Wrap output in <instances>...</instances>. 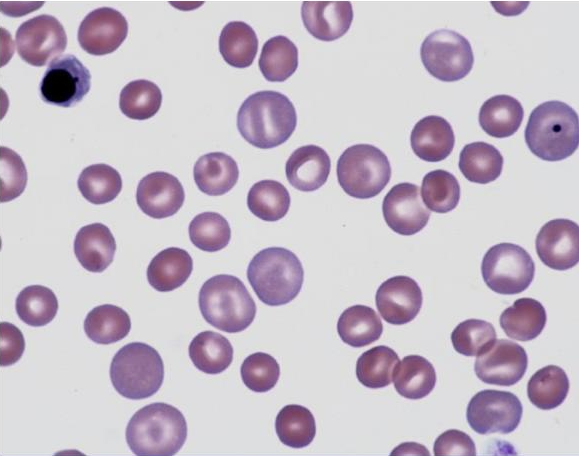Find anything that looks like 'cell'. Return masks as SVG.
<instances>
[{
	"instance_id": "obj_47",
	"label": "cell",
	"mask_w": 579,
	"mask_h": 456,
	"mask_svg": "<svg viewBox=\"0 0 579 456\" xmlns=\"http://www.w3.org/2000/svg\"><path fill=\"white\" fill-rule=\"evenodd\" d=\"M0 365L15 364L25 350V339L21 330L8 322L0 323Z\"/></svg>"
},
{
	"instance_id": "obj_4",
	"label": "cell",
	"mask_w": 579,
	"mask_h": 456,
	"mask_svg": "<svg viewBox=\"0 0 579 456\" xmlns=\"http://www.w3.org/2000/svg\"><path fill=\"white\" fill-rule=\"evenodd\" d=\"M247 279L268 306H281L299 294L304 270L299 258L283 247H268L254 255L247 268Z\"/></svg>"
},
{
	"instance_id": "obj_2",
	"label": "cell",
	"mask_w": 579,
	"mask_h": 456,
	"mask_svg": "<svg viewBox=\"0 0 579 456\" xmlns=\"http://www.w3.org/2000/svg\"><path fill=\"white\" fill-rule=\"evenodd\" d=\"M126 442L137 456H173L187 438V423L182 412L162 402L139 409L129 420Z\"/></svg>"
},
{
	"instance_id": "obj_17",
	"label": "cell",
	"mask_w": 579,
	"mask_h": 456,
	"mask_svg": "<svg viewBox=\"0 0 579 456\" xmlns=\"http://www.w3.org/2000/svg\"><path fill=\"white\" fill-rule=\"evenodd\" d=\"M376 307L389 324L411 322L420 312L423 295L418 283L409 276L397 275L385 280L375 295Z\"/></svg>"
},
{
	"instance_id": "obj_37",
	"label": "cell",
	"mask_w": 579,
	"mask_h": 456,
	"mask_svg": "<svg viewBox=\"0 0 579 456\" xmlns=\"http://www.w3.org/2000/svg\"><path fill=\"white\" fill-rule=\"evenodd\" d=\"M77 186L87 201L101 205L113 201L119 195L122 178L116 169L107 164H92L82 170Z\"/></svg>"
},
{
	"instance_id": "obj_28",
	"label": "cell",
	"mask_w": 579,
	"mask_h": 456,
	"mask_svg": "<svg viewBox=\"0 0 579 456\" xmlns=\"http://www.w3.org/2000/svg\"><path fill=\"white\" fill-rule=\"evenodd\" d=\"M503 163V156L494 145L477 141L462 148L458 166L468 181L487 184L501 175Z\"/></svg>"
},
{
	"instance_id": "obj_9",
	"label": "cell",
	"mask_w": 579,
	"mask_h": 456,
	"mask_svg": "<svg viewBox=\"0 0 579 456\" xmlns=\"http://www.w3.org/2000/svg\"><path fill=\"white\" fill-rule=\"evenodd\" d=\"M420 56L428 73L443 82L463 79L474 64L470 42L450 29H439L426 36L421 44Z\"/></svg>"
},
{
	"instance_id": "obj_46",
	"label": "cell",
	"mask_w": 579,
	"mask_h": 456,
	"mask_svg": "<svg viewBox=\"0 0 579 456\" xmlns=\"http://www.w3.org/2000/svg\"><path fill=\"white\" fill-rule=\"evenodd\" d=\"M435 456H475L476 447L472 438L465 432L450 429L440 434L434 442Z\"/></svg>"
},
{
	"instance_id": "obj_14",
	"label": "cell",
	"mask_w": 579,
	"mask_h": 456,
	"mask_svg": "<svg viewBox=\"0 0 579 456\" xmlns=\"http://www.w3.org/2000/svg\"><path fill=\"white\" fill-rule=\"evenodd\" d=\"M127 34L128 22L124 15L114 8L100 7L82 20L77 39L85 52L102 56L117 50Z\"/></svg>"
},
{
	"instance_id": "obj_40",
	"label": "cell",
	"mask_w": 579,
	"mask_h": 456,
	"mask_svg": "<svg viewBox=\"0 0 579 456\" xmlns=\"http://www.w3.org/2000/svg\"><path fill=\"white\" fill-rule=\"evenodd\" d=\"M162 104V92L152 81L138 79L127 83L119 96V108L128 118L146 120L153 117Z\"/></svg>"
},
{
	"instance_id": "obj_15",
	"label": "cell",
	"mask_w": 579,
	"mask_h": 456,
	"mask_svg": "<svg viewBox=\"0 0 579 456\" xmlns=\"http://www.w3.org/2000/svg\"><path fill=\"white\" fill-rule=\"evenodd\" d=\"M536 252L547 267L564 271L579 261V227L569 219H553L545 223L535 240Z\"/></svg>"
},
{
	"instance_id": "obj_29",
	"label": "cell",
	"mask_w": 579,
	"mask_h": 456,
	"mask_svg": "<svg viewBox=\"0 0 579 456\" xmlns=\"http://www.w3.org/2000/svg\"><path fill=\"white\" fill-rule=\"evenodd\" d=\"M340 339L347 345L360 348L377 341L383 332V324L374 309L365 305L346 308L337 322Z\"/></svg>"
},
{
	"instance_id": "obj_23",
	"label": "cell",
	"mask_w": 579,
	"mask_h": 456,
	"mask_svg": "<svg viewBox=\"0 0 579 456\" xmlns=\"http://www.w3.org/2000/svg\"><path fill=\"white\" fill-rule=\"evenodd\" d=\"M193 176L201 192L209 196H220L235 186L239 169L236 161L228 154L210 152L198 158Z\"/></svg>"
},
{
	"instance_id": "obj_26",
	"label": "cell",
	"mask_w": 579,
	"mask_h": 456,
	"mask_svg": "<svg viewBox=\"0 0 579 456\" xmlns=\"http://www.w3.org/2000/svg\"><path fill=\"white\" fill-rule=\"evenodd\" d=\"M523 116L522 104L516 98L500 94L482 104L478 117L484 132L495 138H506L517 132Z\"/></svg>"
},
{
	"instance_id": "obj_22",
	"label": "cell",
	"mask_w": 579,
	"mask_h": 456,
	"mask_svg": "<svg viewBox=\"0 0 579 456\" xmlns=\"http://www.w3.org/2000/svg\"><path fill=\"white\" fill-rule=\"evenodd\" d=\"M116 241L102 223L83 226L74 239V254L82 267L90 272H103L112 263Z\"/></svg>"
},
{
	"instance_id": "obj_10",
	"label": "cell",
	"mask_w": 579,
	"mask_h": 456,
	"mask_svg": "<svg viewBox=\"0 0 579 456\" xmlns=\"http://www.w3.org/2000/svg\"><path fill=\"white\" fill-rule=\"evenodd\" d=\"M522 412V403L512 392L486 389L470 399L466 418L478 434H509L520 424Z\"/></svg>"
},
{
	"instance_id": "obj_1",
	"label": "cell",
	"mask_w": 579,
	"mask_h": 456,
	"mask_svg": "<svg viewBox=\"0 0 579 456\" xmlns=\"http://www.w3.org/2000/svg\"><path fill=\"white\" fill-rule=\"evenodd\" d=\"M297 125L290 99L277 91H258L248 96L237 113V129L252 146L275 148L286 142Z\"/></svg>"
},
{
	"instance_id": "obj_3",
	"label": "cell",
	"mask_w": 579,
	"mask_h": 456,
	"mask_svg": "<svg viewBox=\"0 0 579 456\" xmlns=\"http://www.w3.org/2000/svg\"><path fill=\"white\" fill-rule=\"evenodd\" d=\"M529 150L544 161H561L570 157L579 144V120L567 103L550 100L536 106L526 128Z\"/></svg>"
},
{
	"instance_id": "obj_30",
	"label": "cell",
	"mask_w": 579,
	"mask_h": 456,
	"mask_svg": "<svg viewBox=\"0 0 579 456\" xmlns=\"http://www.w3.org/2000/svg\"><path fill=\"white\" fill-rule=\"evenodd\" d=\"M188 353L194 366L206 374L222 373L233 360L230 341L222 334L209 330L200 332L192 339Z\"/></svg>"
},
{
	"instance_id": "obj_7",
	"label": "cell",
	"mask_w": 579,
	"mask_h": 456,
	"mask_svg": "<svg viewBox=\"0 0 579 456\" xmlns=\"http://www.w3.org/2000/svg\"><path fill=\"white\" fill-rule=\"evenodd\" d=\"M336 169L340 187L357 199L377 196L391 178L388 157L371 144H355L346 148L337 161Z\"/></svg>"
},
{
	"instance_id": "obj_19",
	"label": "cell",
	"mask_w": 579,
	"mask_h": 456,
	"mask_svg": "<svg viewBox=\"0 0 579 456\" xmlns=\"http://www.w3.org/2000/svg\"><path fill=\"white\" fill-rule=\"evenodd\" d=\"M301 18L306 30L321 41H334L349 30L353 9L349 1H304Z\"/></svg>"
},
{
	"instance_id": "obj_42",
	"label": "cell",
	"mask_w": 579,
	"mask_h": 456,
	"mask_svg": "<svg viewBox=\"0 0 579 456\" xmlns=\"http://www.w3.org/2000/svg\"><path fill=\"white\" fill-rule=\"evenodd\" d=\"M188 232L193 245L205 252L222 250L231 239L228 221L217 212L196 215L189 224Z\"/></svg>"
},
{
	"instance_id": "obj_41",
	"label": "cell",
	"mask_w": 579,
	"mask_h": 456,
	"mask_svg": "<svg viewBox=\"0 0 579 456\" xmlns=\"http://www.w3.org/2000/svg\"><path fill=\"white\" fill-rule=\"evenodd\" d=\"M424 204L436 213H448L460 200V185L456 177L443 169L428 172L422 179Z\"/></svg>"
},
{
	"instance_id": "obj_25",
	"label": "cell",
	"mask_w": 579,
	"mask_h": 456,
	"mask_svg": "<svg viewBox=\"0 0 579 456\" xmlns=\"http://www.w3.org/2000/svg\"><path fill=\"white\" fill-rule=\"evenodd\" d=\"M547 322L544 306L536 299L522 297L500 315V326L514 340L531 341L538 337Z\"/></svg>"
},
{
	"instance_id": "obj_11",
	"label": "cell",
	"mask_w": 579,
	"mask_h": 456,
	"mask_svg": "<svg viewBox=\"0 0 579 456\" xmlns=\"http://www.w3.org/2000/svg\"><path fill=\"white\" fill-rule=\"evenodd\" d=\"M20 58L35 67H42L64 52L67 36L63 25L54 16L42 14L23 22L15 35Z\"/></svg>"
},
{
	"instance_id": "obj_27",
	"label": "cell",
	"mask_w": 579,
	"mask_h": 456,
	"mask_svg": "<svg viewBox=\"0 0 579 456\" xmlns=\"http://www.w3.org/2000/svg\"><path fill=\"white\" fill-rule=\"evenodd\" d=\"M394 388L404 398L418 400L428 396L436 384L434 366L420 355H408L394 368Z\"/></svg>"
},
{
	"instance_id": "obj_39",
	"label": "cell",
	"mask_w": 579,
	"mask_h": 456,
	"mask_svg": "<svg viewBox=\"0 0 579 456\" xmlns=\"http://www.w3.org/2000/svg\"><path fill=\"white\" fill-rule=\"evenodd\" d=\"M398 354L390 347L379 345L365 351L356 362V377L370 389L384 388L392 382Z\"/></svg>"
},
{
	"instance_id": "obj_24",
	"label": "cell",
	"mask_w": 579,
	"mask_h": 456,
	"mask_svg": "<svg viewBox=\"0 0 579 456\" xmlns=\"http://www.w3.org/2000/svg\"><path fill=\"white\" fill-rule=\"evenodd\" d=\"M193 270L190 254L178 247L160 251L150 261L147 280L159 292H170L183 285Z\"/></svg>"
},
{
	"instance_id": "obj_45",
	"label": "cell",
	"mask_w": 579,
	"mask_h": 456,
	"mask_svg": "<svg viewBox=\"0 0 579 456\" xmlns=\"http://www.w3.org/2000/svg\"><path fill=\"white\" fill-rule=\"evenodd\" d=\"M0 201L8 202L20 196L27 183V170L22 158L13 150L1 146Z\"/></svg>"
},
{
	"instance_id": "obj_13",
	"label": "cell",
	"mask_w": 579,
	"mask_h": 456,
	"mask_svg": "<svg viewBox=\"0 0 579 456\" xmlns=\"http://www.w3.org/2000/svg\"><path fill=\"white\" fill-rule=\"evenodd\" d=\"M527 367L525 349L513 341L499 339L477 355L474 371L486 384L512 386L522 379Z\"/></svg>"
},
{
	"instance_id": "obj_6",
	"label": "cell",
	"mask_w": 579,
	"mask_h": 456,
	"mask_svg": "<svg viewBox=\"0 0 579 456\" xmlns=\"http://www.w3.org/2000/svg\"><path fill=\"white\" fill-rule=\"evenodd\" d=\"M109 375L113 387L121 396L141 400L153 396L162 386L164 364L152 346L132 342L114 355Z\"/></svg>"
},
{
	"instance_id": "obj_12",
	"label": "cell",
	"mask_w": 579,
	"mask_h": 456,
	"mask_svg": "<svg viewBox=\"0 0 579 456\" xmlns=\"http://www.w3.org/2000/svg\"><path fill=\"white\" fill-rule=\"evenodd\" d=\"M91 74L74 55L68 54L52 60L40 82L39 90L44 102L68 108L79 103L89 92Z\"/></svg>"
},
{
	"instance_id": "obj_18",
	"label": "cell",
	"mask_w": 579,
	"mask_h": 456,
	"mask_svg": "<svg viewBox=\"0 0 579 456\" xmlns=\"http://www.w3.org/2000/svg\"><path fill=\"white\" fill-rule=\"evenodd\" d=\"M185 192L174 175L156 171L144 176L136 190V201L143 213L154 219L173 216L182 207Z\"/></svg>"
},
{
	"instance_id": "obj_21",
	"label": "cell",
	"mask_w": 579,
	"mask_h": 456,
	"mask_svg": "<svg viewBox=\"0 0 579 456\" xmlns=\"http://www.w3.org/2000/svg\"><path fill=\"white\" fill-rule=\"evenodd\" d=\"M413 152L427 162L446 159L455 144V135L450 123L443 117L429 115L420 119L410 135Z\"/></svg>"
},
{
	"instance_id": "obj_38",
	"label": "cell",
	"mask_w": 579,
	"mask_h": 456,
	"mask_svg": "<svg viewBox=\"0 0 579 456\" xmlns=\"http://www.w3.org/2000/svg\"><path fill=\"white\" fill-rule=\"evenodd\" d=\"M18 317L27 325L41 327L49 324L58 311L55 293L42 285L23 288L15 302Z\"/></svg>"
},
{
	"instance_id": "obj_32",
	"label": "cell",
	"mask_w": 579,
	"mask_h": 456,
	"mask_svg": "<svg viewBox=\"0 0 579 456\" xmlns=\"http://www.w3.org/2000/svg\"><path fill=\"white\" fill-rule=\"evenodd\" d=\"M219 51L230 66L234 68L249 67L258 51L256 32L243 21L227 23L219 36Z\"/></svg>"
},
{
	"instance_id": "obj_43",
	"label": "cell",
	"mask_w": 579,
	"mask_h": 456,
	"mask_svg": "<svg viewBox=\"0 0 579 456\" xmlns=\"http://www.w3.org/2000/svg\"><path fill=\"white\" fill-rule=\"evenodd\" d=\"M496 340L494 326L485 320L467 319L459 323L451 333L456 352L474 357L486 350Z\"/></svg>"
},
{
	"instance_id": "obj_44",
	"label": "cell",
	"mask_w": 579,
	"mask_h": 456,
	"mask_svg": "<svg viewBox=\"0 0 579 456\" xmlns=\"http://www.w3.org/2000/svg\"><path fill=\"white\" fill-rule=\"evenodd\" d=\"M244 385L258 393L272 390L280 376V366L270 354L256 352L247 356L240 368Z\"/></svg>"
},
{
	"instance_id": "obj_33",
	"label": "cell",
	"mask_w": 579,
	"mask_h": 456,
	"mask_svg": "<svg viewBox=\"0 0 579 456\" xmlns=\"http://www.w3.org/2000/svg\"><path fill=\"white\" fill-rule=\"evenodd\" d=\"M569 388L566 372L559 366L547 365L532 375L527 384V395L535 407L551 410L565 401Z\"/></svg>"
},
{
	"instance_id": "obj_16",
	"label": "cell",
	"mask_w": 579,
	"mask_h": 456,
	"mask_svg": "<svg viewBox=\"0 0 579 456\" xmlns=\"http://www.w3.org/2000/svg\"><path fill=\"white\" fill-rule=\"evenodd\" d=\"M382 213L388 227L403 236L418 233L430 218L419 187L409 182L396 184L388 191L382 202Z\"/></svg>"
},
{
	"instance_id": "obj_20",
	"label": "cell",
	"mask_w": 579,
	"mask_h": 456,
	"mask_svg": "<svg viewBox=\"0 0 579 456\" xmlns=\"http://www.w3.org/2000/svg\"><path fill=\"white\" fill-rule=\"evenodd\" d=\"M330 169L327 152L320 146L310 144L292 152L285 164V175L295 189L311 192L326 183Z\"/></svg>"
},
{
	"instance_id": "obj_36",
	"label": "cell",
	"mask_w": 579,
	"mask_h": 456,
	"mask_svg": "<svg viewBox=\"0 0 579 456\" xmlns=\"http://www.w3.org/2000/svg\"><path fill=\"white\" fill-rule=\"evenodd\" d=\"M275 431L282 444L291 448H304L315 437V418L308 408L289 404L278 412Z\"/></svg>"
},
{
	"instance_id": "obj_8",
	"label": "cell",
	"mask_w": 579,
	"mask_h": 456,
	"mask_svg": "<svg viewBox=\"0 0 579 456\" xmlns=\"http://www.w3.org/2000/svg\"><path fill=\"white\" fill-rule=\"evenodd\" d=\"M481 274L485 284L493 292L503 295L519 294L532 283L535 263L523 247L513 243H499L485 253Z\"/></svg>"
},
{
	"instance_id": "obj_34",
	"label": "cell",
	"mask_w": 579,
	"mask_h": 456,
	"mask_svg": "<svg viewBox=\"0 0 579 456\" xmlns=\"http://www.w3.org/2000/svg\"><path fill=\"white\" fill-rule=\"evenodd\" d=\"M258 65L267 81L283 82L298 67V48L286 36H274L264 43Z\"/></svg>"
},
{
	"instance_id": "obj_31",
	"label": "cell",
	"mask_w": 579,
	"mask_h": 456,
	"mask_svg": "<svg viewBox=\"0 0 579 456\" xmlns=\"http://www.w3.org/2000/svg\"><path fill=\"white\" fill-rule=\"evenodd\" d=\"M131 329L128 313L112 304L94 307L84 320L87 337L97 344H112L125 338Z\"/></svg>"
},
{
	"instance_id": "obj_5",
	"label": "cell",
	"mask_w": 579,
	"mask_h": 456,
	"mask_svg": "<svg viewBox=\"0 0 579 456\" xmlns=\"http://www.w3.org/2000/svg\"><path fill=\"white\" fill-rule=\"evenodd\" d=\"M200 312L211 326L227 332H242L256 316V304L236 276L219 274L204 282L199 291Z\"/></svg>"
},
{
	"instance_id": "obj_35",
	"label": "cell",
	"mask_w": 579,
	"mask_h": 456,
	"mask_svg": "<svg viewBox=\"0 0 579 456\" xmlns=\"http://www.w3.org/2000/svg\"><path fill=\"white\" fill-rule=\"evenodd\" d=\"M290 203V194L286 187L271 179L256 182L247 195V206L250 212L268 222L282 219L287 214Z\"/></svg>"
}]
</instances>
